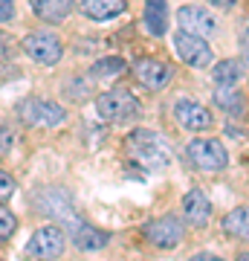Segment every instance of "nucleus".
<instances>
[{
  "label": "nucleus",
  "instance_id": "22",
  "mask_svg": "<svg viewBox=\"0 0 249 261\" xmlns=\"http://www.w3.org/2000/svg\"><path fill=\"white\" fill-rule=\"evenodd\" d=\"M15 229H18V218L6 209V206H0V244H6L15 235Z\"/></svg>",
  "mask_w": 249,
  "mask_h": 261
},
{
  "label": "nucleus",
  "instance_id": "1",
  "mask_svg": "<svg viewBox=\"0 0 249 261\" xmlns=\"http://www.w3.org/2000/svg\"><path fill=\"white\" fill-rule=\"evenodd\" d=\"M125 154H128V160H133L136 166L148 168V171H162L174 160L171 142L159 130H151V128L130 130L125 137Z\"/></svg>",
  "mask_w": 249,
  "mask_h": 261
},
{
  "label": "nucleus",
  "instance_id": "27",
  "mask_svg": "<svg viewBox=\"0 0 249 261\" xmlns=\"http://www.w3.org/2000/svg\"><path fill=\"white\" fill-rule=\"evenodd\" d=\"M240 49H243V61L249 64V29L243 32V41H240Z\"/></svg>",
  "mask_w": 249,
  "mask_h": 261
},
{
  "label": "nucleus",
  "instance_id": "26",
  "mask_svg": "<svg viewBox=\"0 0 249 261\" xmlns=\"http://www.w3.org/2000/svg\"><path fill=\"white\" fill-rule=\"evenodd\" d=\"M191 261H223V258H217L212 252H197V255H191Z\"/></svg>",
  "mask_w": 249,
  "mask_h": 261
},
{
  "label": "nucleus",
  "instance_id": "12",
  "mask_svg": "<svg viewBox=\"0 0 249 261\" xmlns=\"http://www.w3.org/2000/svg\"><path fill=\"white\" fill-rule=\"evenodd\" d=\"M133 75H136V82L151 90V93H159L168 82H171V67L157 61V58H139L136 64H133Z\"/></svg>",
  "mask_w": 249,
  "mask_h": 261
},
{
  "label": "nucleus",
  "instance_id": "15",
  "mask_svg": "<svg viewBox=\"0 0 249 261\" xmlns=\"http://www.w3.org/2000/svg\"><path fill=\"white\" fill-rule=\"evenodd\" d=\"M75 3H78L81 15H87V18L96 20V23L119 18V15H125V9H128V0H75Z\"/></svg>",
  "mask_w": 249,
  "mask_h": 261
},
{
  "label": "nucleus",
  "instance_id": "29",
  "mask_svg": "<svg viewBox=\"0 0 249 261\" xmlns=\"http://www.w3.org/2000/svg\"><path fill=\"white\" fill-rule=\"evenodd\" d=\"M235 261H249V252H240V255H238Z\"/></svg>",
  "mask_w": 249,
  "mask_h": 261
},
{
  "label": "nucleus",
  "instance_id": "5",
  "mask_svg": "<svg viewBox=\"0 0 249 261\" xmlns=\"http://www.w3.org/2000/svg\"><path fill=\"white\" fill-rule=\"evenodd\" d=\"M20 49L41 67H56L58 61H61V56H64L61 38H58L56 32H49V29H35V32L23 35Z\"/></svg>",
  "mask_w": 249,
  "mask_h": 261
},
{
  "label": "nucleus",
  "instance_id": "6",
  "mask_svg": "<svg viewBox=\"0 0 249 261\" xmlns=\"http://www.w3.org/2000/svg\"><path fill=\"white\" fill-rule=\"evenodd\" d=\"M32 206H35L44 218H49V221H61V224L78 221L75 212H73V197H70L67 189H58V186L38 189L35 195H32Z\"/></svg>",
  "mask_w": 249,
  "mask_h": 261
},
{
  "label": "nucleus",
  "instance_id": "17",
  "mask_svg": "<svg viewBox=\"0 0 249 261\" xmlns=\"http://www.w3.org/2000/svg\"><path fill=\"white\" fill-rule=\"evenodd\" d=\"M212 99L226 116H243L246 113V96L238 87H214Z\"/></svg>",
  "mask_w": 249,
  "mask_h": 261
},
{
  "label": "nucleus",
  "instance_id": "8",
  "mask_svg": "<svg viewBox=\"0 0 249 261\" xmlns=\"http://www.w3.org/2000/svg\"><path fill=\"white\" fill-rule=\"evenodd\" d=\"M26 255H32L35 261H52L67 250V232L61 226H41L38 232H32V238L26 241Z\"/></svg>",
  "mask_w": 249,
  "mask_h": 261
},
{
  "label": "nucleus",
  "instance_id": "14",
  "mask_svg": "<svg viewBox=\"0 0 249 261\" xmlns=\"http://www.w3.org/2000/svg\"><path fill=\"white\" fill-rule=\"evenodd\" d=\"M183 218L191 226H206L212 218V200L200 192V189H188L183 197Z\"/></svg>",
  "mask_w": 249,
  "mask_h": 261
},
{
  "label": "nucleus",
  "instance_id": "13",
  "mask_svg": "<svg viewBox=\"0 0 249 261\" xmlns=\"http://www.w3.org/2000/svg\"><path fill=\"white\" fill-rule=\"evenodd\" d=\"M70 229H73V244L81 252H99V250L107 247V241H110V235H107V232H102L99 226L87 224V221H81V218L73 221Z\"/></svg>",
  "mask_w": 249,
  "mask_h": 261
},
{
  "label": "nucleus",
  "instance_id": "19",
  "mask_svg": "<svg viewBox=\"0 0 249 261\" xmlns=\"http://www.w3.org/2000/svg\"><path fill=\"white\" fill-rule=\"evenodd\" d=\"M240 75H243V64L238 58H223L212 67V82L217 87H238Z\"/></svg>",
  "mask_w": 249,
  "mask_h": 261
},
{
  "label": "nucleus",
  "instance_id": "21",
  "mask_svg": "<svg viewBox=\"0 0 249 261\" xmlns=\"http://www.w3.org/2000/svg\"><path fill=\"white\" fill-rule=\"evenodd\" d=\"M125 70V58H99L96 64H93L90 75L96 79H107V75H119Z\"/></svg>",
  "mask_w": 249,
  "mask_h": 261
},
{
  "label": "nucleus",
  "instance_id": "4",
  "mask_svg": "<svg viewBox=\"0 0 249 261\" xmlns=\"http://www.w3.org/2000/svg\"><path fill=\"white\" fill-rule=\"evenodd\" d=\"M185 163L197 171H223L229 166V154L223 148V142L209 140V137H194L185 145Z\"/></svg>",
  "mask_w": 249,
  "mask_h": 261
},
{
  "label": "nucleus",
  "instance_id": "25",
  "mask_svg": "<svg viewBox=\"0 0 249 261\" xmlns=\"http://www.w3.org/2000/svg\"><path fill=\"white\" fill-rule=\"evenodd\" d=\"M18 9H15V0H0V23H9L15 20Z\"/></svg>",
  "mask_w": 249,
  "mask_h": 261
},
{
  "label": "nucleus",
  "instance_id": "2",
  "mask_svg": "<svg viewBox=\"0 0 249 261\" xmlns=\"http://www.w3.org/2000/svg\"><path fill=\"white\" fill-rule=\"evenodd\" d=\"M96 113H99V119L107 122V125H128V122L139 119V113H142V105L139 99L130 90H107L96 99Z\"/></svg>",
  "mask_w": 249,
  "mask_h": 261
},
{
  "label": "nucleus",
  "instance_id": "20",
  "mask_svg": "<svg viewBox=\"0 0 249 261\" xmlns=\"http://www.w3.org/2000/svg\"><path fill=\"white\" fill-rule=\"evenodd\" d=\"M223 232L238 241H249V206H238L223 218Z\"/></svg>",
  "mask_w": 249,
  "mask_h": 261
},
{
  "label": "nucleus",
  "instance_id": "16",
  "mask_svg": "<svg viewBox=\"0 0 249 261\" xmlns=\"http://www.w3.org/2000/svg\"><path fill=\"white\" fill-rule=\"evenodd\" d=\"M75 0H29V9L38 20L44 23H61V20L70 18Z\"/></svg>",
  "mask_w": 249,
  "mask_h": 261
},
{
  "label": "nucleus",
  "instance_id": "11",
  "mask_svg": "<svg viewBox=\"0 0 249 261\" xmlns=\"http://www.w3.org/2000/svg\"><path fill=\"white\" fill-rule=\"evenodd\" d=\"M174 119L180 122V128L185 130H209L214 125L209 108H203L194 99H177L174 102Z\"/></svg>",
  "mask_w": 249,
  "mask_h": 261
},
{
  "label": "nucleus",
  "instance_id": "18",
  "mask_svg": "<svg viewBox=\"0 0 249 261\" xmlns=\"http://www.w3.org/2000/svg\"><path fill=\"white\" fill-rule=\"evenodd\" d=\"M142 20H145V29L151 32V35L162 38L168 32V3L165 0H148Z\"/></svg>",
  "mask_w": 249,
  "mask_h": 261
},
{
  "label": "nucleus",
  "instance_id": "9",
  "mask_svg": "<svg viewBox=\"0 0 249 261\" xmlns=\"http://www.w3.org/2000/svg\"><path fill=\"white\" fill-rule=\"evenodd\" d=\"M174 49L180 61L185 67H194V70H206V67H212L214 61V53L212 47L206 44V38H197V35H188L183 29H177L174 32Z\"/></svg>",
  "mask_w": 249,
  "mask_h": 261
},
{
  "label": "nucleus",
  "instance_id": "24",
  "mask_svg": "<svg viewBox=\"0 0 249 261\" xmlns=\"http://www.w3.org/2000/svg\"><path fill=\"white\" fill-rule=\"evenodd\" d=\"M12 145H15V134H12V128L0 125V157H6Z\"/></svg>",
  "mask_w": 249,
  "mask_h": 261
},
{
  "label": "nucleus",
  "instance_id": "23",
  "mask_svg": "<svg viewBox=\"0 0 249 261\" xmlns=\"http://www.w3.org/2000/svg\"><path fill=\"white\" fill-rule=\"evenodd\" d=\"M15 186H18L15 177H12L9 171H3V168H0V200H9V197L15 195Z\"/></svg>",
  "mask_w": 249,
  "mask_h": 261
},
{
  "label": "nucleus",
  "instance_id": "10",
  "mask_svg": "<svg viewBox=\"0 0 249 261\" xmlns=\"http://www.w3.org/2000/svg\"><path fill=\"white\" fill-rule=\"evenodd\" d=\"M177 23H180L183 32L197 35V38H209L217 32V18L209 9H203V6H183L177 12Z\"/></svg>",
  "mask_w": 249,
  "mask_h": 261
},
{
  "label": "nucleus",
  "instance_id": "3",
  "mask_svg": "<svg viewBox=\"0 0 249 261\" xmlns=\"http://www.w3.org/2000/svg\"><path fill=\"white\" fill-rule=\"evenodd\" d=\"M18 119L26 128H58L67 122V111L52 99L44 96H26L18 102Z\"/></svg>",
  "mask_w": 249,
  "mask_h": 261
},
{
  "label": "nucleus",
  "instance_id": "28",
  "mask_svg": "<svg viewBox=\"0 0 249 261\" xmlns=\"http://www.w3.org/2000/svg\"><path fill=\"white\" fill-rule=\"evenodd\" d=\"M209 3H212L214 9H232L235 6V0H209Z\"/></svg>",
  "mask_w": 249,
  "mask_h": 261
},
{
  "label": "nucleus",
  "instance_id": "7",
  "mask_svg": "<svg viewBox=\"0 0 249 261\" xmlns=\"http://www.w3.org/2000/svg\"><path fill=\"white\" fill-rule=\"evenodd\" d=\"M142 235L159 250H174L185 238V224L177 215H159V218H154L142 226Z\"/></svg>",
  "mask_w": 249,
  "mask_h": 261
}]
</instances>
